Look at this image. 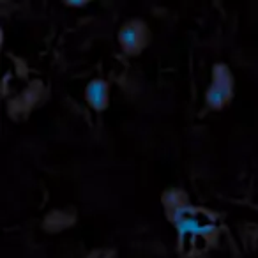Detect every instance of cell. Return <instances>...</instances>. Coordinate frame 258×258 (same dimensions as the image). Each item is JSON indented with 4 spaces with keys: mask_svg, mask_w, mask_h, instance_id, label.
Returning a JSON list of instances; mask_svg holds the SVG:
<instances>
[{
    "mask_svg": "<svg viewBox=\"0 0 258 258\" xmlns=\"http://www.w3.org/2000/svg\"><path fill=\"white\" fill-rule=\"evenodd\" d=\"M163 205L177 230L182 253H200L211 246L218 235V223L211 212L191 205L186 193L179 189L166 191L163 195Z\"/></svg>",
    "mask_w": 258,
    "mask_h": 258,
    "instance_id": "6da1fadb",
    "label": "cell"
},
{
    "mask_svg": "<svg viewBox=\"0 0 258 258\" xmlns=\"http://www.w3.org/2000/svg\"><path fill=\"white\" fill-rule=\"evenodd\" d=\"M233 97V76L226 64L212 68V82L205 92V103L211 110H223Z\"/></svg>",
    "mask_w": 258,
    "mask_h": 258,
    "instance_id": "7a4b0ae2",
    "label": "cell"
},
{
    "mask_svg": "<svg viewBox=\"0 0 258 258\" xmlns=\"http://www.w3.org/2000/svg\"><path fill=\"white\" fill-rule=\"evenodd\" d=\"M149 43V29L140 20L125 22L118 30V44L127 55H138Z\"/></svg>",
    "mask_w": 258,
    "mask_h": 258,
    "instance_id": "3957f363",
    "label": "cell"
},
{
    "mask_svg": "<svg viewBox=\"0 0 258 258\" xmlns=\"http://www.w3.org/2000/svg\"><path fill=\"white\" fill-rule=\"evenodd\" d=\"M85 99L92 110L96 111L106 110L108 103H110V85H108L106 80L103 78L90 80L85 87Z\"/></svg>",
    "mask_w": 258,
    "mask_h": 258,
    "instance_id": "277c9868",
    "label": "cell"
},
{
    "mask_svg": "<svg viewBox=\"0 0 258 258\" xmlns=\"http://www.w3.org/2000/svg\"><path fill=\"white\" fill-rule=\"evenodd\" d=\"M66 6H69V8H83V6H87V2H66Z\"/></svg>",
    "mask_w": 258,
    "mask_h": 258,
    "instance_id": "5b68a950",
    "label": "cell"
}]
</instances>
